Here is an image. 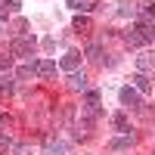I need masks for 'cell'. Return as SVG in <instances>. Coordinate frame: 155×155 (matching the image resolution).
Returning a JSON list of instances; mask_svg holds the SVG:
<instances>
[{
  "mask_svg": "<svg viewBox=\"0 0 155 155\" xmlns=\"http://www.w3.org/2000/svg\"><path fill=\"white\" fill-rule=\"evenodd\" d=\"M12 53L16 56H31L34 53V37H19V41H12Z\"/></svg>",
  "mask_w": 155,
  "mask_h": 155,
  "instance_id": "obj_1",
  "label": "cell"
},
{
  "mask_svg": "<svg viewBox=\"0 0 155 155\" xmlns=\"http://www.w3.org/2000/svg\"><path fill=\"white\" fill-rule=\"evenodd\" d=\"M118 96H121V102H124L127 109L140 106V90H137V87H121V93H118Z\"/></svg>",
  "mask_w": 155,
  "mask_h": 155,
  "instance_id": "obj_2",
  "label": "cell"
},
{
  "mask_svg": "<svg viewBox=\"0 0 155 155\" xmlns=\"http://www.w3.org/2000/svg\"><path fill=\"white\" fill-rule=\"evenodd\" d=\"M59 65L65 68V71H74L78 65H81V53H74V50H71V53H65V56H62V62H59Z\"/></svg>",
  "mask_w": 155,
  "mask_h": 155,
  "instance_id": "obj_3",
  "label": "cell"
},
{
  "mask_svg": "<svg viewBox=\"0 0 155 155\" xmlns=\"http://www.w3.org/2000/svg\"><path fill=\"white\" fill-rule=\"evenodd\" d=\"M34 71L41 74V78H53V74H56V62L44 59V62H37V65H34Z\"/></svg>",
  "mask_w": 155,
  "mask_h": 155,
  "instance_id": "obj_4",
  "label": "cell"
},
{
  "mask_svg": "<svg viewBox=\"0 0 155 155\" xmlns=\"http://www.w3.org/2000/svg\"><path fill=\"white\" fill-rule=\"evenodd\" d=\"M134 84H137V90H140V93H149V90H152V81H149L143 71H140V74H134Z\"/></svg>",
  "mask_w": 155,
  "mask_h": 155,
  "instance_id": "obj_5",
  "label": "cell"
},
{
  "mask_svg": "<svg viewBox=\"0 0 155 155\" xmlns=\"http://www.w3.org/2000/svg\"><path fill=\"white\" fill-rule=\"evenodd\" d=\"M68 87L71 90H87V74H71L68 78Z\"/></svg>",
  "mask_w": 155,
  "mask_h": 155,
  "instance_id": "obj_6",
  "label": "cell"
},
{
  "mask_svg": "<svg viewBox=\"0 0 155 155\" xmlns=\"http://www.w3.org/2000/svg\"><path fill=\"white\" fill-rule=\"evenodd\" d=\"M118 12H121V16H137V3H130V0H121V3H118Z\"/></svg>",
  "mask_w": 155,
  "mask_h": 155,
  "instance_id": "obj_7",
  "label": "cell"
},
{
  "mask_svg": "<svg viewBox=\"0 0 155 155\" xmlns=\"http://www.w3.org/2000/svg\"><path fill=\"white\" fill-rule=\"evenodd\" d=\"M9 149H12V140H9L6 134H0V155H6Z\"/></svg>",
  "mask_w": 155,
  "mask_h": 155,
  "instance_id": "obj_8",
  "label": "cell"
},
{
  "mask_svg": "<svg viewBox=\"0 0 155 155\" xmlns=\"http://www.w3.org/2000/svg\"><path fill=\"white\" fill-rule=\"evenodd\" d=\"M74 28H78V31H90V19H87V16H78V19H74Z\"/></svg>",
  "mask_w": 155,
  "mask_h": 155,
  "instance_id": "obj_9",
  "label": "cell"
},
{
  "mask_svg": "<svg viewBox=\"0 0 155 155\" xmlns=\"http://www.w3.org/2000/svg\"><path fill=\"white\" fill-rule=\"evenodd\" d=\"M90 3H93V0H68L71 9H90Z\"/></svg>",
  "mask_w": 155,
  "mask_h": 155,
  "instance_id": "obj_10",
  "label": "cell"
},
{
  "mask_svg": "<svg viewBox=\"0 0 155 155\" xmlns=\"http://www.w3.org/2000/svg\"><path fill=\"white\" fill-rule=\"evenodd\" d=\"M112 124L118 127V130H127V118H124V115H115V118H112Z\"/></svg>",
  "mask_w": 155,
  "mask_h": 155,
  "instance_id": "obj_11",
  "label": "cell"
},
{
  "mask_svg": "<svg viewBox=\"0 0 155 155\" xmlns=\"http://www.w3.org/2000/svg\"><path fill=\"white\" fill-rule=\"evenodd\" d=\"M143 16H146L149 22H155V3H146V6H143Z\"/></svg>",
  "mask_w": 155,
  "mask_h": 155,
  "instance_id": "obj_12",
  "label": "cell"
},
{
  "mask_svg": "<svg viewBox=\"0 0 155 155\" xmlns=\"http://www.w3.org/2000/svg\"><path fill=\"white\" fill-rule=\"evenodd\" d=\"M9 65H12V59H9V56H3V53H0V71H6Z\"/></svg>",
  "mask_w": 155,
  "mask_h": 155,
  "instance_id": "obj_13",
  "label": "cell"
},
{
  "mask_svg": "<svg viewBox=\"0 0 155 155\" xmlns=\"http://www.w3.org/2000/svg\"><path fill=\"white\" fill-rule=\"evenodd\" d=\"M47 155H65V146H50Z\"/></svg>",
  "mask_w": 155,
  "mask_h": 155,
  "instance_id": "obj_14",
  "label": "cell"
},
{
  "mask_svg": "<svg viewBox=\"0 0 155 155\" xmlns=\"http://www.w3.org/2000/svg\"><path fill=\"white\" fill-rule=\"evenodd\" d=\"M28 74H34V65H22L19 68V78H28Z\"/></svg>",
  "mask_w": 155,
  "mask_h": 155,
  "instance_id": "obj_15",
  "label": "cell"
},
{
  "mask_svg": "<svg viewBox=\"0 0 155 155\" xmlns=\"http://www.w3.org/2000/svg\"><path fill=\"white\" fill-rule=\"evenodd\" d=\"M127 146H130V140H115L112 143V149H127Z\"/></svg>",
  "mask_w": 155,
  "mask_h": 155,
  "instance_id": "obj_16",
  "label": "cell"
},
{
  "mask_svg": "<svg viewBox=\"0 0 155 155\" xmlns=\"http://www.w3.org/2000/svg\"><path fill=\"white\" fill-rule=\"evenodd\" d=\"M3 6H6L9 12H16V9H19V0H3Z\"/></svg>",
  "mask_w": 155,
  "mask_h": 155,
  "instance_id": "obj_17",
  "label": "cell"
},
{
  "mask_svg": "<svg viewBox=\"0 0 155 155\" xmlns=\"http://www.w3.org/2000/svg\"><path fill=\"white\" fill-rule=\"evenodd\" d=\"M0 90H6V93L12 90V81H9V78H0Z\"/></svg>",
  "mask_w": 155,
  "mask_h": 155,
  "instance_id": "obj_18",
  "label": "cell"
},
{
  "mask_svg": "<svg viewBox=\"0 0 155 155\" xmlns=\"http://www.w3.org/2000/svg\"><path fill=\"white\" fill-rule=\"evenodd\" d=\"M152 37H155V28H152Z\"/></svg>",
  "mask_w": 155,
  "mask_h": 155,
  "instance_id": "obj_19",
  "label": "cell"
}]
</instances>
